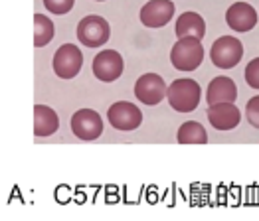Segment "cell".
<instances>
[{"label":"cell","instance_id":"1","mask_svg":"<svg viewBox=\"0 0 259 221\" xmlns=\"http://www.w3.org/2000/svg\"><path fill=\"white\" fill-rule=\"evenodd\" d=\"M202 87L194 79H174L168 85L166 97L176 113H192L200 105Z\"/></svg>","mask_w":259,"mask_h":221},{"label":"cell","instance_id":"2","mask_svg":"<svg viewBox=\"0 0 259 221\" xmlns=\"http://www.w3.org/2000/svg\"><path fill=\"white\" fill-rule=\"evenodd\" d=\"M204 62V45L200 38H180L170 49V64L178 71H194Z\"/></svg>","mask_w":259,"mask_h":221},{"label":"cell","instance_id":"3","mask_svg":"<svg viewBox=\"0 0 259 221\" xmlns=\"http://www.w3.org/2000/svg\"><path fill=\"white\" fill-rule=\"evenodd\" d=\"M111 38V28L103 16L89 14L77 24V40L85 47H101Z\"/></svg>","mask_w":259,"mask_h":221},{"label":"cell","instance_id":"4","mask_svg":"<svg viewBox=\"0 0 259 221\" xmlns=\"http://www.w3.org/2000/svg\"><path fill=\"white\" fill-rule=\"evenodd\" d=\"M241 56H243V45L238 38L234 36H222L218 38L216 42L212 44L210 49V58H212V64L220 69H232L241 62Z\"/></svg>","mask_w":259,"mask_h":221},{"label":"cell","instance_id":"5","mask_svg":"<svg viewBox=\"0 0 259 221\" xmlns=\"http://www.w3.org/2000/svg\"><path fill=\"white\" fill-rule=\"evenodd\" d=\"M83 66V53L77 45L64 44L54 56V71L60 79H73Z\"/></svg>","mask_w":259,"mask_h":221},{"label":"cell","instance_id":"6","mask_svg":"<svg viewBox=\"0 0 259 221\" xmlns=\"http://www.w3.org/2000/svg\"><path fill=\"white\" fill-rule=\"evenodd\" d=\"M69 125L79 140H97L103 133V119L93 109H79L73 113Z\"/></svg>","mask_w":259,"mask_h":221},{"label":"cell","instance_id":"7","mask_svg":"<svg viewBox=\"0 0 259 221\" xmlns=\"http://www.w3.org/2000/svg\"><path fill=\"white\" fill-rule=\"evenodd\" d=\"M107 119L113 129L127 133V131H135L137 127H141L143 113L137 105H133L129 101H119V103H113L109 107Z\"/></svg>","mask_w":259,"mask_h":221},{"label":"cell","instance_id":"8","mask_svg":"<svg viewBox=\"0 0 259 221\" xmlns=\"http://www.w3.org/2000/svg\"><path fill=\"white\" fill-rule=\"evenodd\" d=\"M166 83L158 73H145L135 83V97L145 105H158L166 97Z\"/></svg>","mask_w":259,"mask_h":221},{"label":"cell","instance_id":"9","mask_svg":"<svg viewBox=\"0 0 259 221\" xmlns=\"http://www.w3.org/2000/svg\"><path fill=\"white\" fill-rule=\"evenodd\" d=\"M123 67L125 64L121 53L117 49H105V51H99L93 60V75L103 83H111L121 77Z\"/></svg>","mask_w":259,"mask_h":221},{"label":"cell","instance_id":"10","mask_svg":"<svg viewBox=\"0 0 259 221\" xmlns=\"http://www.w3.org/2000/svg\"><path fill=\"white\" fill-rule=\"evenodd\" d=\"M174 10L172 0H149L141 8V22L147 28H162L172 20Z\"/></svg>","mask_w":259,"mask_h":221},{"label":"cell","instance_id":"11","mask_svg":"<svg viewBox=\"0 0 259 221\" xmlns=\"http://www.w3.org/2000/svg\"><path fill=\"white\" fill-rule=\"evenodd\" d=\"M226 22L234 32H249L257 24V12L247 2H236L226 12Z\"/></svg>","mask_w":259,"mask_h":221},{"label":"cell","instance_id":"12","mask_svg":"<svg viewBox=\"0 0 259 221\" xmlns=\"http://www.w3.org/2000/svg\"><path fill=\"white\" fill-rule=\"evenodd\" d=\"M208 121L216 131H232L241 121V113L234 103H216L208 109Z\"/></svg>","mask_w":259,"mask_h":221},{"label":"cell","instance_id":"13","mask_svg":"<svg viewBox=\"0 0 259 221\" xmlns=\"http://www.w3.org/2000/svg\"><path fill=\"white\" fill-rule=\"evenodd\" d=\"M238 99V87L234 83V79L230 77H216L210 81L208 91H206V101L208 105H216V103H236Z\"/></svg>","mask_w":259,"mask_h":221},{"label":"cell","instance_id":"14","mask_svg":"<svg viewBox=\"0 0 259 221\" xmlns=\"http://www.w3.org/2000/svg\"><path fill=\"white\" fill-rule=\"evenodd\" d=\"M60 129V117L58 113L48 105L34 107V134L36 136H52Z\"/></svg>","mask_w":259,"mask_h":221},{"label":"cell","instance_id":"15","mask_svg":"<svg viewBox=\"0 0 259 221\" xmlns=\"http://www.w3.org/2000/svg\"><path fill=\"white\" fill-rule=\"evenodd\" d=\"M176 36L186 38V36H194V38H204L206 36V22L200 14L196 12H184L178 20H176Z\"/></svg>","mask_w":259,"mask_h":221},{"label":"cell","instance_id":"16","mask_svg":"<svg viewBox=\"0 0 259 221\" xmlns=\"http://www.w3.org/2000/svg\"><path fill=\"white\" fill-rule=\"evenodd\" d=\"M176 140L180 144H206L208 142V133L198 121H186L180 125Z\"/></svg>","mask_w":259,"mask_h":221},{"label":"cell","instance_id":"17","mask_svg":"<svg viewBox=\"0 0 259 221\" xmlns=\"http://www.w3.org/2000/svg\"><path fill=\"white\" fill-rule=\"evenodd\" d=\"M52 38H54V22L48 16L34 14V45L44 47L52 42Z\"/></svg>","mask_w":259,"mask_h":221},{"label":"cell","instance_id":"18","mask_svg":"<svg viewBox=\"0 0 259 221\" xmlns=\"http://www.w3.org/2000/svg\"><path fill=\"white\" fill-rule=\"evenodd\" d=\"M73 4H75V0H44V6H46L52 14H58V16L67 14V12L73 8Z\"/></svg>","mask_w":259,"mask_h":221},{"label":"cell","instance_id":"19","mask_svg":"<svg viewBox=\"0 0 259 221\" xmlns=\"http://www.w3.org/2000/svg\"><path fill=\"white\" fill-rule=\"evenodd\" d=\"M245 83L251 89H259V58L251 60L245 67Z\"/></svg>","mask_w":259,"mask_h":221},{"label":"cell","instance_id":"20","mask_svg":"<svg viewBox=\"0 0 259 221\" xmlns=\"http://www.w3.org/2000/svg\"><path fill=\"white\" fill-rule=\"evenodd\" d=\"M245 115H247V121L251 127L259 129V95L251 97L245 105Z\"/></svg>","mask_w":259,"mask_h":221},{"label":"cell","instance_id":"21","mask_svg":"<svg viewBox=\"0 0 259 221\" xmlns=\"http://www.w3.org/2000/svg\"><path fill=\"white\" fill-rule=\"evenodd\" d=\"M97 2H105V0H97Z\"/></svg>","mask_w":259,"mask_h":221}]
</instances>
